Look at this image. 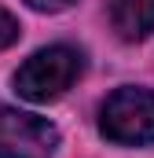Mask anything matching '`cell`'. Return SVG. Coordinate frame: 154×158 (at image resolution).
I'll return each instance as SVG.
<instances>
[{"label":"cell","instance_id":"6da1fadb","mask_svg":"<svg viewBox=\"0 0 154 158\" xmlns=\"http://www.w3.org/2000/svg\"><path fill=\"white\" fill-rule=\"evenodd\" d=\"M84 70L81 52L70 44H48L33 52L18 70H15V92L30 103H51L59 99Z\"/></svg>","mask_w":154,"mask_h":158},{"label":"cell","instance_id":"7a4b0ae2","mask_svg":"<svg viewBox=\"0 0 154 158\" xmlns=\"http://www.w3.org/2000/svg\"><path fill=\"white\" fill-rule=\"evenodd\" d=\"M99 132L121 147L154 143V92L151 88H117L99 107Z\"/></svg>","mask_w":154,"mask_h":158},{"label":"cell","instance_id":"3957f363","mask_svg":"<svg viewBox=\"0 0 154 158\" xmlns=\"http://www.w3.org/2000/svg\"><path fill=\"white\" fill-rule=\"evenodd\" d=\"M59 129L40 114L0 103V158H51Z\"/></svg>","mask_w":154,"mask_h":158},{"label":"cell","instance_id":"277c9868","mask_svg":"<svg viewBox=\"0 0 154 158\" xmlns=\"http://www.w3.org/2000/svg\"><path fill=\"white\" fill-rule=\"evenodd\" d=\"M110 15L125 40H143L154 33V0H114Z\"/></svg>","mask_w":154,"mask_h":158},{"label":"cell","instance_id":"5b68a950","mask_svg":"<svg viewBox=\"0 0 154 158\" xmlns=\"http://www.w3.org/2000/svg\"><path fill=\"white\" fill-rule=\"evenodd\" d=\"M18 33H22L18 19H15L11 11H4V7H0V48H11V44L18 40Z\"/></svg>","mask_w":154,"mask_h":158},{"label":"cell","instance_id":"8992f818","mask_svg":"<svg viewBox=\"0 0 154 158\" xmlns=\"http://www.w3.org/2000/svg\"><path fill=\"white\" fill-rule=\"evenodd\" d=\"M33 11H48V15H55V11H66L70 4H77V0H26Z\"/></svg>","mask_w":154,"mask_h":158}]
</instances>
